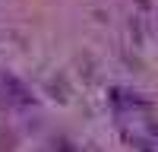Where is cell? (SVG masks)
<instances>
[{"label": "cell", "instance_id": "obj_1", "mask_svg": "<svg viewBox=\"0 0 158 152\" xmlns=\"http://www.w3.org/2000/svg\"><path fill=\"white\" fill-rule=\"evenodd\" d=\"M0 86H3V92H6V98L13 101V105H19V108H29V105H35V95L25 89L16 76H10V73H3V79H0Z\"/></svg>", "mask_w": 158, "mask_h": 152}]
</instances>
